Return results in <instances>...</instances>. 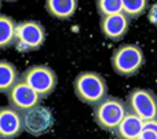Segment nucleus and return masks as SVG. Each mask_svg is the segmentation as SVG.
<instances>
[{"instance_id":"f257e3e1","label":"nucleus","mask_w":157,"mask_h":139,"mask_svg":"<svg viewBox=\"0 0 157 139\" xmlns=\"http://www.w3.org/2000/svg\"><path fill=\"white\" fill-rule=\"evenodd\" d=\"M73 90L78 101L88 106H95L108 96V83L102 74L86 70L76 76Z\"/></svg>"},{"instance_id":"f03ea898","label":"nucleus","mask_w":157,"mask_h":139,"mask_svg":"<svg viewBox=\"0 0 157 139\" xmlns=\"http://www.w3.org/2000/svg\"><path fill=\"white\" fill-rule=\"evenodd\" d=\"M128 113L127 105L123 99L114 96H106L94 106V120L101 130L114 132L124 116Z\"/></svg>"},{"instance_id":"7ed1b4c3","label":"nucleus","mask_w":157,"mask_h":139,"mask_svg":"<svg viewBox=\"0 0 157 139\" xmlns=\"http://www.w3.org/2000/svg\"><path fill=\"white\" fill-rule=\"evenodd\" d=\"M112 68L123 77H132L145 63L144 51L136 44H123L113 51L110 58Z\"/></svg>"},{"instance_id":"20e7f679","label":"nucleus","mask_w":157,"mask_h":139,"mask_svg":"<svg viewBox=\"0 0 157 139\" xmlns=\"http://www.w3.org/2000/svg\"><path fill=\"white\" fill-rule=\"evenodd\" d=\"M19 80L26 83L41 99L51 95L58 84L57 73L47 65L30 66L19 76Z\"/></svg>"},{"instance_id":"39448f33","label":"nucleus","mask_w":157,"mask_h":139,"mask_svg":"<svg viewBox=\"0 0 157 139\" xmlns=\"http://www.w3.org/2000/svg\"><path fill=\"white\" fill-rule=\"evenodd\" d=\"M47 37L44 26L37 21H22L17 24L14 47L19 52L37 51Z\"/></svg>"},{"instance_id":"423d86ee","label":"nucleus","mask_w":157,"mask_h":139,"mask_svg":"<svg viewBox=\"0 0 157 139\" xmlns=\"http://www.w3.org/2000/svg\"><path fill=\"white\" fill-rule=\"evenodd\" d=\"M128 112L135 115L142 121L157 120V95L152 90L134 88L125 101Z\"/></svg>"},{"instance_id":"0eeeda50","label":"nucleus","mask_w":157,"mask_h":139,"mask_svg":"<svg viewBox=\"0 0 157 139\" xmlns=\"http://www.w3.org/2000/svg\"><path fill=\"white\" fill-rule=\"evenodd\" d=\"M21 115L22 123H24V131H26L32 137H41L43 134L48 132L55 124L52 110L40 103L22 112Z\"/></svg>"},{"instance_id":"6e6552de","label":"nucleus","mask_w":157,"mask_h":139,"mask_svg":"<svg viewBox=\"0 0 157 139\" xmlns=\"http://www.w3.org/2000/svg\"><path fill=\"white\" fill-rule=\"evenodd\" d=\"M8 101V106L18 112H25L30 107L36 106L41 102V98L22 80H18L10 90L6 92Z\"/></svg>"},{"instance_id":"1a4fd4ad","label":"nucleus","mask_w":157,"mask_h":139,"mask_svg":"<svg viewBox=\"0 0 157 139\" xmlns=\"http://www.w3.org/2000/svg\"><path fill=\"white\" fill-rule=\"evenodd\" d=\"M99 28L102 35L112 41H120L130 29V18L124 13L101 17Z\"/></svg>"},{"instance_id":"9d476101","label":"nucleus","mask_w":157,"mask_h":139,"mask_svg":"<svg viewBox=\"0 0 157 139\" xmlns=\"http://www.w3.org/2000/svg\"><path fill=\"white\" fill-rule=\"evenodd\" d=\"M24 132L21 112L11 106L0 107V139H15Z\"/></svg>"},{"instance_id":"9b49d317","label":"nucleus","mask_w":157,"mask_h":139,"mask_svg":"<svg viewBox=\"0 0 157 139\" xmlns=\"http://www.w3.org/2000/svg\"><path fill=\"white\" fill-rule=\"evenodd\" d=\"M142 126H144V121L131 112H128L114 132H116L117 139H138L142 131Z\"/></svg>"},{"instance_id":"f8f14e48","label":"nucleus","mask_w":157,"mask_h":139,"mask_svg":"<svg viewBox=\"0 0 157 139\" xmlns=\"http://www.w3.org/2000/svg\"><path fill=\"white\" fill-rule=\"evenodd\" d=\"M46 10L51 17L65 21L75 15L77 0H46Z\"/></svg>"},{"instance_id":"ddd939ff","label":"nucleus","mask_w":157,"mask_h":139,"mask_svg":"<svg viewBox=\"0 0 157 139\" xmlns=\"http://www.w3.org/2000/svg\"><path fill=\"white\" fill-rule=\"evenodd\" d=\"M19 80L18 69L10 61L0 59V94H6Z\"/></svg>"},{"instance_id":"4468645a","label":"nucleus","mask_w":157,"mask_h":139,"mask_svg":"<svg viewBox=\"0 0 157 139\" xmlns=\"http://www.w3.org/2000/svg\"><path fill=\"white\" fill-rule=\"evenodd\" d=\"M17 22L11 17L0 14V50L14 46Z\"/></svg>"},{"instance_id":"2eb2a0df","label":"nucleus","mask_w":157,"mask_h":139,"mask_svg":"<svg viewBox=\"0 0 157 139\" xmlns=\"http://www.w3.org/2000/svg\"><path fill=\"white\" fill-rule=\"evenodd\" d=\"M123 13L130 19L139 18L149 7V0H121Z\"/></svg>"},{"instance_id":"dca6fc26","label":"nucleus","mask_w":157,"mask_h":139,"mask_svg":"<svg viewBox=\"0 0 157 139\" xmlns=\"http://www.w3.org/2000/svg\"><path fill=\"white\" fill-rule=\"evenodd\" d=\"M97 11L101 17L121 13V0H97Z\"/></svg>"},{"instance_id":"f3484780","label":"nucleus","mask_w":157,"mask_h":139,"mask_svg":"<svg viewBox=\"0 0 157 139\" xmlns=\"http://www.w3.org/2000/svg\"><path fill=\"white\" fill-rule=\"evenodd\" d=\"M138 139H157V120L144 121Z\"/></svg>"},{"instance_id":"a211bd4d","label":"nucleus","mask_w":157,"mask_h":139,"mask_svg":"<svg viewBox=\"0 0 157 139\" xmlns=\"http://www.w3.org/2000/svg\"><path fill=\"white\" fill-rule=\"evenodd\" d=\"M149 21L152 22V24L157 25V3H155L149 10Z\"/></svg>"},{"instance_id":"6ab92c4d","label":"nucleus","mask_w":157,"mask_h":139,"mask_svg":"<svg viewBox=\"0 0 157 139\" xmlns=\"http://www.w3.org/2000/svg\"><path fill=\"white\" fill-rule=\"evenodd\" d=\"M4 2H17V0H4Z\"/></svg>"},{"instance_id":"aec40b11","label":"nucleus","mask_w":157,"mask_h":139,"mask_svg":"<svg viewBox=\"0 0 157 139\" xmlns=\"http://www.w3.org/2000/svg\"><path fill=\"white\" fill-rule=\"evenodd\" d=\"M0 8H2V0H0Z\"/></svg>"}]
</instances>
